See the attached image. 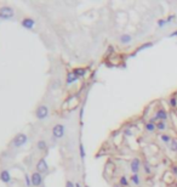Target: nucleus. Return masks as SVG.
<instances>
[{"label": "nucleus", "instance_id": "7", "mask_svg": "<svg viewBox=\"0 0 177 187\" xmlns=\"http://www.w3.org/2000/svg\"><path fill=\"white\" fill-rule=\"evenodd\" d=\"M52 135L56 139H62L64 135V126L62 124H56L52 128Z\"/></svg>", "mask_w": 177, "mask_h": 187}, {"label": "nucleus", "instance_id": "23", "mask_svg": "<svg viewBox=\"0 0 177 187\" xmlns=\"http://www.w3.org/2000/svg\"><path fill=\"white\" fill-rule=\"evenodd\" d=\"M37 147L40 149V151H44V149H46V142L43 141V140H40V141L37 143Z\"/></svg>", "mask_w": 177, "mask_h": 187}, {"label": "nucleus", "instance_id": "20", "mask_svg": "<svg viewBox=\"0 0 177 187\" xmlns=\"http://www.w3.org/2000/svg\"><path fill=\"white\" fill-rule=\"evenodd\" d=\"M73 73L80 78V77H84L86 74V69L85 68H75V69H73Z\"/></svg>", "mask_w": 177, "mask_h": 187}, {"label": "nucleus", "instance_id": "5", "mask_svg": "<svg viewBox=\"0 0 177 187\" xmlns=\"http://www.w3.org/2000/svg\"><path fill=\"white\" fill-rule=\"evenodd\" d=\"M35 116H37V118L40 119V120L45 119V118L49 116V107L45 106V105L39 106V107L37 108V112H35Z\"/></svg>", "mask_w": 177, "mask_h": 187}, {"label": "nucleus", "instance_id": "27", "mask_svg": "<svg viewBox=\"0 0 177 187\" xmlns=\"http://www.w3.org/2000/svg\"><path fill=\"white\" fill-rule=\"evenodd\" d=\"M171 171H172V174H173L175 176H177V164L171 165Z\"/></svg>", "mask_w": 177, "mask_h": 187}, {"label": "nucleus", "instance_id": "2", "mask_svg": "<svg viewBox=\"0 0 177 187\" xmlns=\"http://www.w3.org/2000/svg\"><path fill=\"white\" fill-rule=\"evenodd\" d=\"M156 118V120H163V122H167L169 120V113H167V111L162 107V106H158L155 109H154V116Z\"/></svg>", "mask_w": 177, "mask_h": 187}, {"label": "nucleus", "instance_id": "21", "mask_svg": "<svg viewBox=\"0 0 177 187\" xmlns=\"http://www.w3.org/2000/svg\"><path fill=\"white\" fill-rule=\"evenodd\" d=\"M154 44L152 43V42H149V43H145L143 45H141L139 47H137V52H139V51H142V50H145V49H148V47H152Z\"/></svg>", "mask_w": 177, "mask_h": 187}, {"label": "nucleus", "instance_id": "32", "mask_svg": "<svg viewBox=\"0 0 177 187\" xmlns=\"http://www.w3.org/2000/svg\"><path fill=\"white\" fill-rule=\"evenodd\" d=\"M41 187H43V186H41Z\"/></svg>", "mask_w": 177, "mask_h": 187}, {"label": "nucleus", "instance_id": "16", "mask_svg": "<svg viewBox=\"0 0 177 187\" xmlns=\"http://www.w3.org/2000/svg\"><path fill=\"white\" fill-rule=\"evenodd\" d=\"M142 170L146 175H152L153 174V168L150 165V163L148 160H145L143 162V166H142Z\"/></svg>", "mask_w": 177, "mask_h": 187}, {"label": "nucleus", "instance_id": "10", "mask_svg": "<svg viewBox=\"0 0 177 187\" xmlns=\"http://www.w3.org/2000/svg\"><path fill=\"white\" fill-rule=\"evenodd\" d=\"M156 131L159 134H164V133H167V130H169V124L167 122H163V120H159L156 122Z\"/></svg>", "mask_w": 177, "mask_h": 187}, {"label": "nucleus", "instance_id": "13", "mask_svg": "<svg viewBox=\"0 0 177 187\" xmlns=\"http://www.w3.org/2000/svg\"><path fill=\"white\" fill-rule=\"evenodd\" d=\"M34 24H35V21L33 20V18H30V17H26V18H23V20H22V26L24 28H27V29H32L34 27Z\"/></svg>", "mask_w": 177, "mask_h": 187}, {"label": "nucleus", "instance_id": "8", "mask_svg": "<svg viewBox=\"0 0 177 187\" xmlns=\"http://www.w3.org/2000/svg\"><path fill=\"white\" fill-rule=\"evenodd\" d=\"M129 180H130V183H132L135 187H141L143 183V180H142L141 174H131Z\"/></svg>", "mask_w": 177, "mask_h": 187}, {"label": "nucleus", "instance_id": "1", "mask_svg": "<svg viewBox=\"0 0 177 187\" xmlns=\"http://www.w3.org/2000/svg\"><path fill=\"white\" fill-rule=\"evenodd\" d=\"M143 166V160L139 157H133L129 163V170L131 174H141Z\"/></svg>", "mask_w": 177, "mask_h": 187}, {"label": "nucleus", "instance_id": "18", "mask_svg": "<svg viewBox=\"0 0 177 187\" xmlns=\"http://www.w3.org/2000/svg\"><path fill=\"white\" fill-rule=\"evenodd\" d=\"M78 79H79V77L75 76L73 72H69V73L67 74V84H73V83L77 82Z\"/></svg>", "mask_w": 177, "mask_h": 187}, {"label": "nucleus", "instance_id": "3", "mask_svg": "<svg viewBox=\"0 0 177 187\" xmlns=\"http://www.w3.org/2000/svg\"><path fill=\"white\" fill-rule=\"evenodd\" d=\"M132 42H133V38H132V35L129 34V33H122L118 38V43L122 46H128V45L132 44Z\"/></svg>", "mask_w": 177, "mask_h": 187}, {"label": "nucleus", "instance_id": "14", "mask_svg": "<svg viewBox=\"0 0 177 187\" xmlns=\"http://www.w3.org/2000/svg\"><path fill=\"white\" fill-rule=\"evenodd\" d=\"M145 131H146L147 134H153V133H155V131H156V125H155V123L147 122V123L145 124Z\"/></svg>", "mask_w": 177, "mask_h": 187}, {"label": "nucleus", "instance_id": "6", "mask_svg": "<svg viewBox=\"0 0 177 187\" xmlns=\"http://www.w3.org/2000/svg\"><path fill=\"white\" fill-rule=\"evenodd\" d=\"M27 140H28L27 135H24V134H17L15 136V139L12 140V145L15 147H21V146H23L27 142Z\"/></svg>", "mask_w": 177, "mask_h": 187}, {"label": "nucleus", "instance_id": "19", "mask_svg": "<svg viewBox=\"0 0 177 187\" xmlns=\"http://www.w3.org/2000/svg\"><path fill=\"white\" fill-rule=\"evenodd\" d=\"M167 148H169V151H170V152H172V153H177V140L173 139V140L171 141V143L167 146Z\"/></svg>", "mask_w": 177, "mask_h": 187}, {"label": "nucleus", "instance_id": "25", "mask_svg": "<svg viewBox=\"0 0 177 187\" xmlns=\"http://www.w3.org/2000/svg\"><path fill=\"white\" fill-rule=\"evenodd\" d=\"M176 18V15H170L169 17H166V18H164L165 20V22H166V24H170L171 22H172V20H175Z\"/></svg>", "mask_w": 177, "mask_h": 187}, {"label": "nucleus", "instance_id": "17", "mask_svg": "<svg viewBox=\"0 0 177 187\" xmlns=\"http://www.w3.org/2000/svg\"><path fill=\"white\" fill-rule=\"evenodd\" d=\"M0 180H1L3 182H5V183H9V182L11 181V175H10V173H9L7 170H3L1 173H0Z\"/></svg>", "mask_w": 177, "mask_h": 187}, {"label": "nucleus", "instance_id": "9", "mask_svg": "<svg viewBox=\"0 0 177 187\" xmlns=\"http://www.w3.org/2000/svg\"><path fill=\"white\" fill-rule=\"evenodd\" d=\"M30 179H32V186L37 187V186H40V185L43 183V176H41V174L38 173V171L33 173L32 176H30Z\"/></svg>", "mask_w": 177, "mask_h": 187}, {"label": "nucleus", "instance_id": "24", "mask_svg": "<svg viewBox=\"0 0 177 187\" xmlns=\"http://www.w3.org/2000/svg\"><path fill=\"white\" fill-rule=\"evenodd\" d=\"M79 151H80V157H81V159H85V149H84V145H83V143L79 145Z\"/></svg>", "mask_w": 177, "mask_h": 187}, {"label": "nucleus", "instance_id": "22", "mask_svg": "<svg viewBox=\"0 0 177 187\" xmlns=\"http://www.w3.org/2000/svg\"><path fill=\"white\" fill-rule=\"evenodd\" d=\"M169 103H170V106L172 108H177V97L176 96H171L169 99Z\"/></svg>", "mask_w": 177, "mask_h": 187}, {"label": "nucleus", "instance_id": "31", "mask_svg": "<svg viewBox=\"0 0 177 187\" xmlns=\"http://www.w3.org/2000/svg\"><path fill=\"white\" fill-rule=\"evenodd\" d=\"M113 187H120V186H119V185H118V183H115V185H114V186H113Z\"/></svg>", "mask_w": 177, "mask_h": 187}, {"label": "nucleus", "instance_id": "28", "mask_svg": "<svg viewBox=\"0 0 177 187\" xmlns=\"http://www.w3.org/2000/svg\"><path fill=\"white\" fill-rule=\"evenodd\" d=\"M66 187H75V183L68 180V181H66Z\"/></svg>", "mask_w": 177, "mask_h": 187}, {"label": "nucleus", "instance_id": "4", "mask_svg": "<svg viewBox=\"0 0 177 187\" xmlns=\"http://www.w3.org/2000/svg\"><path fill=\"white\" fill-rule=\"evenodd\" d=\"M13 9L10 6H3L0 7V18L3 20H10V18L13 16Z\"/></svg>", "mask_w": 177, "mask_h": 187}, {"label": "nucleus", "instance_id": "12", "mask_svg": "<svg viewBox=\"0 0 177 187\" xmlns=\"http://www.w3.org/2000/svg\"><path fill=\"white\" fill-rule=\"evenodd\" d=\"M159 140H160L165 146H169L171 143V141L173 140V137L169 133H164V134H159Z\"/></svg>", "mask_w": 177, "mask_h": 187}, {"label": "nucleus", "instance_id": "26", "mask_svg": "<svg viewBox=\"0 0 177 187\" xmlns=\"http://www.w3.org/2000/svg\"><path fill=\"white\" fill-rule=\"evenodd\" d=\"M24 181H26L27 187H32V179H30L29 175H26V176H24Z\"/></svg>", "mask_w": 177, "mask_h": 187}, {"label": "nucleus", "instance_id": "29", "mask_svg": "<svg viewBox=\"0 0 177 187\" xmlns=\"http://www.w3.org/2000/svg\"><path fill=\"white\" fill-rule=\"evenodd\" d=\"M124 133H125V135H129V136H130V135H132V133H131V130H130V129H126Z\"/></svg>", "mask_w": 177, "mask_h": 187}, {"label": "nucleus", "instance_id": "30", "mask_svg": "<svg viewBox=\"0 0 177 187\" xmlns=\"http://www.w3.org/2000/svg\"><path fill=\"white\" fill-rule=\"evenodd\" d=\"M75 187H83L80 182H75Z\"/></svg>", "mask_w": 177, "mask_h": 187}, {"label": "nucleus", "instance_id": "15", "mask_svg": "<svg viewBox=\"0 0 177 187\" xmlns=\"http://www.w3.org/2000/svg\"><path fill=\"white\" fill-rule=\"evenodd\" d=\"M118 185H119L120 187H130V180L128 179L126 175H120Z\"/></svg>", "mask_w": 177, "mask_h": 187}, {"label": "nucleus", "instance_id": "11", "mask_svg": "<svg viewBox=\"0 0 177 187\" xmlns=\"http://www.w3.org/2000/svg\"><path fill=\"white\" fill-rule=\"evenodd\" d=\"M37 170H38V173H40V174L47 173L49 166H47V163H46V160H45L44 158L38 162V164H37Z\"/></svg>", "mask_w": 177, "mask_h": 187}]
</instances>
